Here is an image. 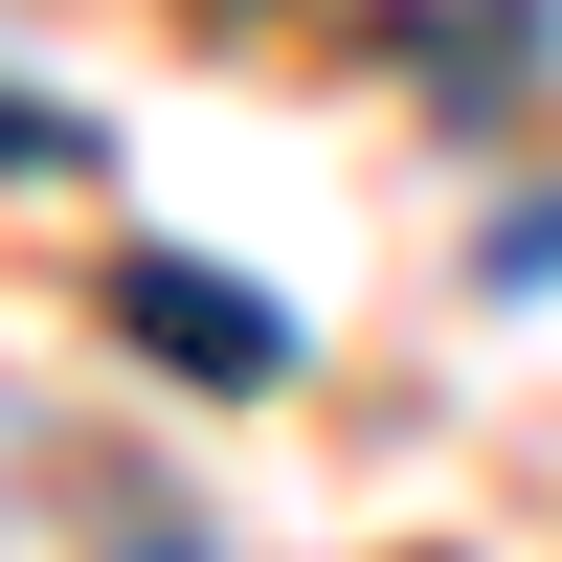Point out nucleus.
I'll use <instances>...</instances> for the list:
<instances>
[{
    "instance_id": "f257e3e1",
    "label": "nucleus",
    "mask_w": 562,
    "mask_h": 562,
    "mask_svg": "<svg viewBox=\"0 0 562 562\" xmlns=\"http://www.w3.org/2000/svg\"><path fill=\"white\" fill-rule=\"evenodd\" d=\"M135 315H158V360H203V383H270V360H293V315H225V270H135Z\"/></svg>"
}]
</instances>
